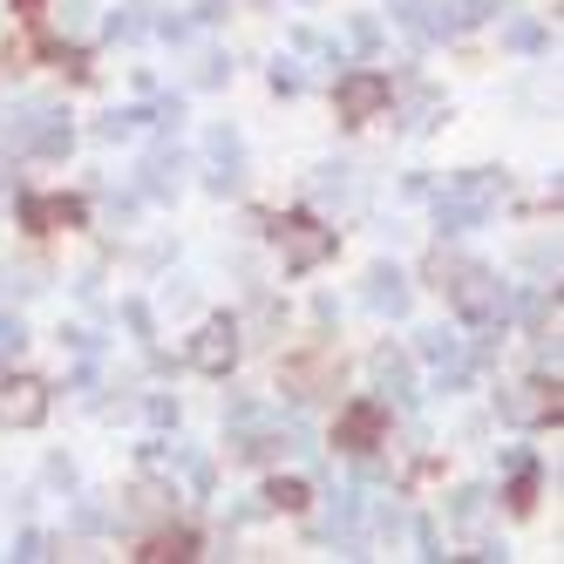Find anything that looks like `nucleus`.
<instances>
[{"instance_id":"1","label":"nucleus","mask_w":564,"mask_h":564,"mask_svg":"<svg viewBox=\"0 0 564 564\" xmlns=\"http://www.w3.org/2000/svg\"><path fill=\"white\" fill-rule=\"evenodd\" d=\"M442 286H449L456 313L469 319V327H482V334H497L503 319H510V293H503L497 272H482V265H463V259H456V272L442 279Z\"/></svg>"},{"instance_id":"2","label":"nucleus","mask_w":564,"mask_h":564,"mask_svg":"<svg viewBox=\"0 0 564 564\" xmlns=\"http://www.w3.org/2000/svg\"><path fill=\"white\" fill-rule=\"evenodd\" d=\"M497 197H503V177L497 171H463L449 191L435 197V225L442 231H476L482 218L497 212Z\"/></svg>"},{"instance_id":"3","label":"nucleus","mask_w":564,"mask_h":564,"mask_svg":"<svg viewBox=\"0 0 564 564\" xmlns=\"http://www.w3.org/2000/svg\"><path fill=\"white\" fill-rule=\"evenodd\" d=\"M272 238H279V259H286V272H313V265H327V259H334V225L279 218Z\"/></svg>"},{"instance_id":"4","label":"nucleus","mask_w":564,"mask_h":564,"mask_svg":"<svg viewBox=\"0 0 564 564\" xmlns=\"http://www.w3.org/2000/svg\"><path fill=\"white\" fill-rule=\"evenodd\" d=\"M238 347H246V334H238V319H205V327L191 334V368L225 381L238 368Z\"/></svg>"},{"instance_id":"5","label":"nucleus","mask_w":564,"mask_h":564,"mask_svg":"<svg viewBox=\"0 0 564 564\" xmlns=\"http://www.w3.org/2000/svg\"><path fill=\"white\" fill-rule=\"evenodd\" d=\"M48 422V381L0 375V429H42Z\"/></svg>"},{"instance_id":"6","label":"nucleus","mask_w":564,"mask_h":564,"mask_svg":"<svg viewBox=\"0 0 564 564\" xmlns=\"http://www.w3.org/2000/svg\"><path fill=\"white\" fill-rule=\"evenodd\" d=\"M503 422H517V429H538V422H551L557 415V381H517V388H503Z\"/></svg>"},{"instance_id":"7","label":"nucleus","mask_w":564,"mask_h":564,"mask_svg":"<svg viewBox=\"0 0 564 564\" xmlns=\"http://www.w3.org/2000/svg\"><path fill=\"white\" fill-rule=\"evenodd\" d=\"M334 102H340V116L347 123H368V116H381L388 109V75H340V89H334Z\"/></svg>"},{"instance_id":"8","label":"nucleus","mask_w":564,"mask_h":564,"mask_svg":"<svg viewBox=\"0 0 564 564\" xmlns=\"http://www.w3.org/2000/svg\"><path fill=\"white\" fill-rule=\"evenodd\" d=\"M368 306H375V313H409V286H401L394 265H375V272H368Z\"/></svg>"},{"instance_id":"9","label":"nucleus","mask_w":564,"mask_h":564,"mask_svg":"<svg viewBox=\"0 0 564 564\" xmlns=\"http://www.w3.org/2000/svg\"><path fill=\"white\" fill-rule=\"evenodd\" d=\"M375 381L394 394V401H409V354H394V347H381L375 354Z\"/></svg>"},{"instance_id":"10","label":"nucleus","mask_w":564,"mask_h":564,"mask_svg":"<svg viewBox=\"0 0 564 564\" xmlns=\"http://www.w3.org/2000/svg\"><path fill=\"white\" fill-rule=\"evenodd\" d=\"M55 34L62 42H89V0H55Z\"/></svg>"},{"instance_id":"11","label":"nucleus","mask_w":564,"mask_h":564,"mask_svg":"<svg viewBox=\"0 0 564 564\" xmlns=\"http://www.w3.org/2000/svg\"><path fill=\"white\" fill-rule=\"evenodd\" d=\"M415 354H422V360H435V368H456V360H463V340L435 327V334H422V340H415Z\"/></svg>"},{"instance_id":"12","label":"nucleus","mask_w":564,"mask_h":564,"mask_svg":"<svg viewBox=\"0 0 564 564\" xmlns=\"http://www.w3.org/2000/svg\"><path fill=\"white\" fill-rule=\"evenodd\" d=\"M265 503H279V510H306V482L272 476V482H265Z\"/></svg>"},{"instance_id":"13","label":"nucleus","mask_w":564,"mask_h":564,"mask_svg":"<svg viewBox=\"0 0 564 564\" xmlns=\"http://www.w3.org/2000/svg\"><path fill=\"white\" fill-rule=\"evenodd\" d=\"M28 347V334H21V319H8V313H0V375H8V360Z\"/></svg>"},{"instance_id":"14","label":"nucleus","mask_w":564,"mask_h":564,"mask_svg":"<svg viewBox=\"0 0 564 564\" xmlns=\"http://www.w3.org/2000/svg\"><path fill=\"white\" fill-rule=\"evenodd\" d=\"M456 523H463V531L482 523V490H456Z\"/></svg>"},{"instance_id":"15","label":"nucleus","mask_w":564,"mask_h":564,"mask_svg":"<svg viewBox=\"0 0 564 564\" xmlns=\"http://www.w3.org/2000/svg\"><path fill=\"white\" fill-rule=\"evenodd\" d=\"M401 123H409V130H429V123H435V96L422 89V96L409 102V116H401Z\"/></svg>"},{"instance_id":"16","label":"nucleus","mask_w":564,"mask_h":564,"mask_svg":"<svg viewBox=\"0 0 564 564\" xmlns=\"http://www.w3.org/2000/svg\"><path fill=\"white\" fill-rule=\"evenodd\" d=\"M503 42H510V48H538V42H544V34H538L531 21H510V28H503Z\"/></svg>"},{"instance_id":"17","label":"nucleus","mask_w":564,"mask_h":564,"mask_svg":"<svg viewBox=\"0 0 564 564\" xmlns=\"http://www.w3.org/2000/svg\"><path fill=\"white\" fill-rule=\"evenodd\" d=\"M272 89L293 96V89H300V68H293V62H272Z\"/></svg>"}]
</instances>
